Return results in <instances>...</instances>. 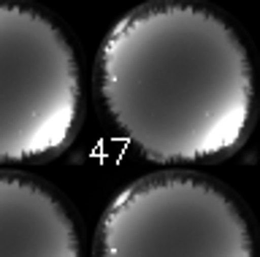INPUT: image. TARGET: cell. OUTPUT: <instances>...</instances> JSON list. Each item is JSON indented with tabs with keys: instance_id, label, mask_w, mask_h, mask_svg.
<instances>
[{
	"instance_id": "cell-2",
	"label": "cell",
	"mask_w": 260,
	"mask_h": 257,
	"mask_svg": "<svg viewBox=\"0 0 260 257\" xmlns=\"http://www.w3.org/2000/svg\"><path fill=\"white\" fill-rule=\"evenodd\" d=\"M79 106V62L65 33L32 6L0 0V163L62 152Z\"/></svg>"
},
{
	"instance_id": "cell-3",
	"label": "cell",
	"mask_w": 260,
	"mask_h": 257,
	"mask_svg": "<svg viewBox=\"0 0 260 257\" xmlns=\"http://www.w3.org/2000/svg\"><path fill=\"white\" fill-rule=\"evenodd\" d=\"M95 257H255L239 203L192 173H152L106 206Z\"/></svg>"
},
{
	"instance_id": "cell-1",
	"label": "cell",
	"mask_w": 260,
	"mask_h": 257,
	"mask_svg": "<svg viewBox=\"0 0 260 257\" xmlns=\"http://www.w3.org/2000/svg\"><path fill=\"white\" fill-rule=\"evenodd\" d=\"M98 95L119 133L154 163H206L252 119V62L239 33L192 0H154L109 30Z\"/></svg>"
},
{
	"instance_id": "cell-4",
	"label": "cell",
	"mask_w": 260,
	"mask_h": 257,
	"mask_svg": "<svg viewBox=\"0 0 260 257\" xmlns=\"http://www.w3.org/2000/svg\"><path fill=\"white\" fill-rule=\"evenodd\" d=\"M0 257H81L65 203L19 173H0Z\"/></svg>"
}]
</instances>
